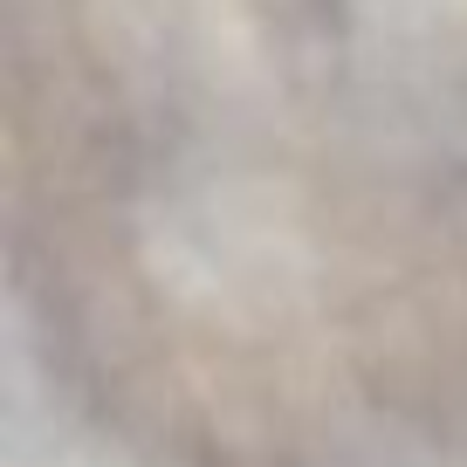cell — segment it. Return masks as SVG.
<instances>
[{
	"label": "cell",
	"instance_id": "6da1fadb",
	"mask_svg": "<svg viewBox=\"0 0 467 467\" xmlns=\"http://www.w3.org/2000/svg\"><path fill=\"white\" fill-rule=\"evenodd\" d=\"M159 268L172 289L206 296L213 309H268L296 282V234L262 192L200 186L159 213Z\"/></svg>",
	"mask_w": 467,
	"mask_h": 467
}]
</instances>
